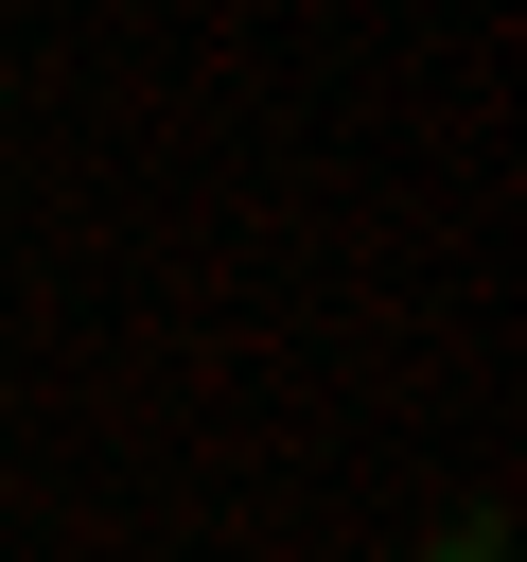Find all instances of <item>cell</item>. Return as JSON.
Masks as SVG:
<instances>
[{"instance_id": "6da1fadb", "label": "cell", "mask_w": 527, "mask_h": 562, "mask_svg": "<svg viewBox=\"0 0 527 562\" xmlns=\"http://www.w3.org/2000/svg\"><path fill=\"white\" fill-rule=\"evenodd\" d=\"M422 562H509V527H492V509H474V527H439V544H422Z\"/></svg>"}]
</instances>
